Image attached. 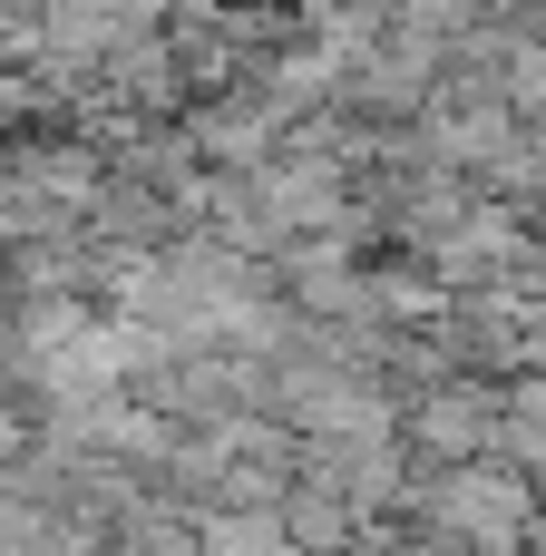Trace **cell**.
I'll return each instance as SVG.
<instances>
[{
	"label": "cell",
	"mask_w": 546,
	"mask_h": 556,
	"mask_svg": "<svg viewBox=\"0 0 546 556\" xmlns=\"http://www.w3.org/2000/svg\"><path fill=\"white\" fill-rule=\"evenodd\" d=\"M528 508H537V479L518 459H459V469H420L391 518L440 547H518Z\"/></svg>",
	"instance_id": "obj_1"
},
{
	"label": "cell",
	"mask_w": 546,
	"mask_h": 556,
	"mask_svg": "<svg viewBox=\"0 0 546 556\" xmlns=\"http://www.w3.org/2000/svg\"><path fill=\"white\" fill-rule=\"evenodd\" d=\"M401 440H410V469L498 459V440H508V381H479V371H459V381L420 391V401L401 410Z\"/></svg>",
	"instance_id": "obj_2"
},
{
	"label": "cell",
	"mask_w": 546,
	"mask_h": 556,
	"mask_svg": "<svg viewBox=\"0 0 546 556\" xmlns=\"http://www.w3.org/2000/svg\"><path fill=\"white\" fill-rule=\"evenodd\" d=\"M293 127H303V117H293L274 88H254V78L186 108V137H195V166H205V176H264V166L293 147Z\"/></svg>",
	"instance_id": "obj_3"
},
{
	"label": "cell",
	"mask_w": 546,
	"mask_h": 556,
	"mask_svg": "<svg viewBox=\"0 0 546 556\" xmlns=\"http://www.w3.org/2000/svg\"><path fill=\"white\" fill-rule=\"evenodd\" d=\"M283 528H293V547H303V556H332V547H352L371 518H361L342 489H322V479H293V489H283Z\"/></svg>",
	"instance_id": "obj_4"
},
{
	"label": "cell",
	"mask_w": 546,
	"mask_h": 556,
	"mask_svg": "<svg viewBox=\"0 0 546 556\" xmlns=\"http://www.w3.org/2000/svg\"><path fill=\"white\" fill-rule=\"evenodd\" d=\"M195 556H303L283 508H195Z\"/></svg>",
	"instance_id": "obj_5"
},
{
	"label": "cell",
	"mask_w": 546,
	"mask_h": 556,
	"mask_svg": "<svg viewBox=\"0 0 546 556\" xmlns=\"http://www.w3.org/2000/svg\"><path fill=\"white\" fill-rule=\"evenodd\" d=\"M518 556H546V498L528 508V528H518Z\"/></svg>",
	"instance_id": "obj_6"
}]
</instances>
